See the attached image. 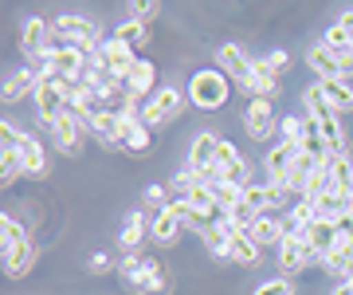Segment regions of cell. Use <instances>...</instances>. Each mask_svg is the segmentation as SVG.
<instances>
[{"label": "cell", "instance_id": "obj_3", "mask_svg": "<svg viewBox=\"0 0 353 295\" xmlns=\"http://www.w3.org/2000/svg\"><path fill=\"white\" fill-rule=\"evenodd\" d=\"M189 229V201H169L161 213H153L150 220V236L157 244H173L181 232Z\"/></svg>", "mask_w": 353, "mask_h": 295}, {"label": "cell", "instance_id": "obj_42", "mask_svg": "<svg viewBox=\"0 0 353 295\" xmlns=\"http://www.w3.org/2000/svg\"><path fill=\"white\" fill-rule=\"evenodd\" d=\"M263 59H267V67H271V71H275L279 79H283V75L290 71V55H287V52H271V55H263Z\"/></svg>", "mask_w": 353, "mask_h": 295}, {"label": "cell", "instance_id": "obj_4", "mask_svg": "<svg viewBox=\"0 0 353 295\" xmlns=\"http://www.w3.org/2000/svg\"><path fill=\"white\" fill-rule=\"evenodd\" d=\"M181 106H185V95H181L176 87H161L150 103H141V122L153 130V126H161V122H169V118L181 115Z\"/></svg>", "mask_w": 353, "mask_h": 295}, {"label": "cell", "instance_id": "obj_13", "mask_svg": "<svg viewBox=\"0 0 353 295\" xmlns=\"http://www.w3.org/2000/svg\"><path fill=\"white\" fill-rule=\"evenodd\" d=\"M306 264H314V252L306 248L303 236H287L279 244V268H283V276H299Z\"/></svg>", "mask_w": 353, "mask_h": 295}, {"label": "cell", "instance_id": "obj_35", "mask_svg": "<svg viewBox=\"0 0 353 295\" xmlns=\"http://www.w3.org/2000/svg\"><path fill=\"white\" fill-rule=\"evenodd\" d=\"M20 173H24V158H20V150H16V146H4V150H0V178H4V185H12Z\"/></svg>", "mask_w": 353, "mask_h": 295}, {"label": "cell", "instance_id": "obj_47", "mask_svg": "<svg viewBox=\"0 0 353 295\" xmlns=\"http://www.w3.org/2000/svg\"><path fill=\"white\" fill-rule=\"evenodd\" d=\"M338 24H345V32H350V36H353V8H350V12H345V16H341Z\"/></svg>", "mask_w": 353, "mask_h": 295}, {"label": "cell", "instance_id": "obj_20", "mask_svg": "<svg viewBox=\"0 0 353 295\" xmlns=\"http://www.w3.org/2000/svg\"><path fill=\"white\" fill-rule=\"evenodd\" d=\"M16 150H20V158H24V173H32V178H43V173H48V154H43L39 138H32V134H20Z\"/></svg>", "mask_w": 353, "mask_h": 295}, {"label": "cell", "instance_id": "obj_38", "mask_svg": "<svg viewBox=\"0 0 353 295\" xmlns=\"http://www.w3.org/2000/svg\"><path fill=\"white\" fill-rule=\"evenodd\" d=\"M141 272H145V260L134 256V252H126V256L118 260V276H122V280H126L130 287H134V283L141 280Z\"/></svg>", "mask_w": 353, "mask_h": 295}, {"label": "cell", "instance_id": "obj_41", "mask_svg": "<svg viewBox=\"0 0 353 295\" xmlns=\"http://www.w3.org/2000/svg\"><path fill=\"white\" fill-rule=\"evenodd\" d=\"M145 205L161 213V209L169 205V189H165V185H150V189H145Z\"/></svg>", "mask_w": 353, "mask_h": 295}, {"label": "cell", "instance_id": "obj_7", "mask_svg": "<svg viewBox=\"0 0 353 295\" xmlns=\"http://www.w3.org/2000/svg\"><path fill=\"white\" fill-rule=\"evenodd\" d=\"M243 130H248V138H255V142H267L275 134L279 118H275L271 99H252V103H248V111H243Z\"/></svg>", "mask_w": 353, "mask_h": 295}, {"label": "cell", "instance_id": "obj_33", "mask_svg": "<svg viewBox=\"0 0 353 295\" xmlns=\"http://www.w3.org/2000/svg\"><path fill=\"white\" fill-rule=\"evenodd\" d=\"M114 36L138 52V48H145V44H150V24H141V20H126V24H118V32H114Z\"/></svg>", "mask_w": 353, "mask_h": 295}, {"label": "cell", "instance_id": "obj_10", "mask_svg": "<svg viewBox=\"0 0 353 295\" xmlns=\"http://www.w3.org/2000/svg\"><path fill=\"white\" fill-rule=\"evenodd\" d=\"M55 24H48V20H39V16H32L24 24V32H20V52L28 55V59H36V55H43L55 44Z\"/></svg>", "mask_w": 353, "mask_h": 295}, {"label": "cell", "instance_id": "obj_43", "mask_svg": "<svg viewBox=\"0 0 353 295\" xmlns=\"http://www.w3.org/2000/svg\"><path fill=\"white\" fill-rule=\"evenodd\" d=\"M255 295H290V280H267L263 287H255Z\"/></svg>", "mask_w": 353, "mask_h": 295}, {"label": "cell", "instance_id": "obj_16", "mask_svg": "<svg viewBox=\"0 0 353 295\" xmlns=\"http://www.w3.org/2000/svg\"><path fill=\"white\" fill-rule=\"evenodd\" d=\"M126 95H130V99H145V103H150L153 95H157V71H153L150 59H138V67L130 71Z\"/></svg>", "mask_w": 353, "mask_h": 295}, {"label": "cell", "instance_id": "obj_23", "mask_svg": "<svg viewBox=\"0 0 353 295\" xmlns=\"http://www.w3.org/2000/svg\"><path fill=\"white\" fill-rule=\"evenodd\" d=\"M36 244L28 240V244H20V248H12V252H4V272L12 276V280H20V276H28V272L36 268Z\"/></svg>", "mask_w": 353, "mask_h": 295}, {"label": "cell", "instance_id": "obj_15", "mask_svg": "<svg viewBox=\"0 0 353 295\" xmlns=\"http://www.w3.org/2000/svg\"><path fill=\"white\" fill-rule=\"evenodd\" d=\"M299 146H290V142H279V146H271L263 158V169H267V178L271 181H287L290 178V169H294V162H299Z\"/></svg>", "mask_w": 353, "mask_h": 295}, {"label": "cell", "instance_id": "obj_17", "mask_svg": "<svg viewBox=\"0 0 353 295\" xmlns=\"http://www.w3.org/2000/svg\"><path fill=\"white\" fill-rule=\"evenodd\" d=\"M306 64H310V71L318 75V83L322 79H345V71H341V55L330 52V48H310V55H306Z\"/></svg>", "mask_w": 353, "mask_h": 295}, {"label": "cell", "instance_id": "obj_46", "mask_svg": "<svg viewBox=\"0 0 353 295\" xmlns=\"http://www.w3.org/2000/svg\"><path fill=\"white\" fill-rule=\"evenodd\" d=\"M334 295H353V287H350V280H341L338 287H334Z\"/></svg>", "mask_w": 353, "mask_h": 295}, {"label": "cell", "instance_id": "obj_28", "mask_svg": "<svg viewBox=\"0 0 353 295\" xmlns=\"http://www.w3.org/2000/svg\"><path fill=\"white\" fill-rule=\"evenodd\" d=\"M314 122H318V130H322V138H326V150H330V154H345V134H341L338 115L330 111V115L314 118Z\"/></svg>", "mask_w": 353, "mask_h": 295}, {"label": "cell", "instance_id": "obj_14", "mask_svg": "<svg viewBox=\"0 0 353 295\" xmlns=\"http://www.w3.org/2000/svg\"><path fill=\"white\" fill-rule=\"evenodd\" d=\"M102 59H106V67H110V71L122 79V83H126L130 71L138 67V55H134V48H130V44H122L118 36H110L106 44H102Z\"/></svg>", "mask_w": 353, "mask_h": 295}, {"label": "cell", "instance_id": "obj_18", "mask_svg": "<svg viewBox=\"0 0 353 295\" xmlns=\"http://www.w3.org/2000/svg\"><path fill=\"white\" fill-rule=\"evenodd\" d=\"M36 87H39V79H36V71L32 67H20V71H12V75L4 79V103H20V99H28V95H36Z\"/></svg>", "mask_w": 353, "mask_h": 295}, {"label": "cell", "instance_id": "obj_5", "mask_svg": "<svg viewBox=\"0 0 353 295\" xmlns=\"http://www.w3.org/2000/svg\"><path fill=\"white\" fill-rule=\"evenodd\" d=\"M63 79L59 75H43L39 79V87H36V111L43 122H55V118H63L67 115V99H63V87H59Z\"/></svg>", "mask_w": 353, "mask_h": 295}, {"label": "cell", "instance_id": "obj_9", "mask_svg": "<svg viewBox=\"0 0 353 295\" xmlns=\"http://www.w3.org/2000/svg\"><path fill=\"white\" fill-rule=\"evenodd\" d=\"M240 91L248 95V99H271V95H279V75L267 67L263 55H259V59H252V75L240 83Z\"/></svg>", "mask_w": 353, "mask_h": 295}, {"label": "cell", "instance_id": "obj_12", "mask_svg": "<svg viewBox=\"0 0 353 295\" xmlns=\"http://www.w3.org/2000/svg\"><path fill=\"white\" fill-rule=\"evenodd\" d=\"M216 154H220V138H216L212 130H204L192 138V150H189V166L204 178H212L216 173Z\"/></svg>", "mask_w": 353, "mask_h": 295}, {"label": "cell", "instance_id": "obj_34", "mask_svg": "<svg viewBox=\"0 0 353 295\" xmlns=\"http://www.w3.org/2000/svg\"><path fill=\"white\" fill-rule=\"evenodd\" d=\"M0 240H4V252H12V248L28 244V229L16 217H0Z\"/></svg>", "mask_w": 353, "mask_h": 295}, {"label": "cell", "instance_id": "obj_26", "mask_svg": "<svg viewBox=\"0 0 353 295\" xmlns=\"http://www.w3.org/2000/svg\"><path fill=\"white\" fill-rule=\"evenodd\" d=\"M299 150H303L306 158H314V162H326L330 150H326V138H322V130H318V122L310 115H306V126H303V138H299Z\"/></svg>", "mask_w": 353, "mask_h": 295}, {"label": "cell", "instance_id": "obj_45", "mask_svg": "<svg viewBox=\"0 0 353 295\" xmlns=\"http://www.w3.org/2000/svg\"><path fill=\"white\" fill-rule=\"evenodd\" d=\"M341 71H345V79L353 75V48H350V52H345V55H341Z\"/></svg>", "mask_w": 353, "mask_h": 295}, {"label": "cell", "instance_id": "obj_11", "mask_svg": "<svg viewBox=\"0 0 353 295\" xmlns=\"http://www.w3.org/2000/svg\"><path fill=\"white\" fill-rule=\"evenodd\" d=\"M216 64H220V71H224L236 87L252 75V55H243L240 44H220V48H216Z\"/></svg>", "mask_w": 353, "mask_h": 295}, {"label": "cell", "instance_id": "obj_6", "mask_svg": "<svg viewBox=\"0 0 353 295\" xmlns=\"http://www.w3.org/2000/svg\"><path fill=\"white\" fill-rule=\"evenodd\" d=\"M212 178L232 181V185L248 189V185H252V166L240 158V150H236L232 142H220V154H216V173H212Z\"/></svg>", "mask_w": 353, "mask_h": 295}, {"label": "cell", "instance_id": "obj_1", "mask_svg": "<svg viewBox=\"0 0 353 295\" xmlns=\"http://www.w3.org/2000/svg\"><path fill=\"white\" fill-rule=\"evenodd\" d=\"M228 95H232V79L220 67H204L189 83V103L201 106V111H220L228 103Z\"/></svg>", "mask_w": 353, "mask_h": 295}, {"label": "cell", "instance_id": "obj_8", "mask_svg": "<svg viewBox=\"0 0 353 295\" xmlns=\"http://www.w3.org/2000/svg\"><path fill=\"white\" fill-rule=\"evenodd\" d=\"M303 240H306V248L314 252V260L322 264V256H330V252L338 248L341 236H338V225H334V220H310L303 229Z\"/></svg>", "mask_w": 353, "mask_h": 295}, {"label": "cell", "instance_id": "obj_44", "mask_svg": "<svg viewBox=\"0 0 353 295\" xmlns=\"http://www.w3.org/2000/svg\"><path fill=\"white\" fill-rule=\"evenodd\" d=\"M87 268H90V272H106V268H110V256H102V252H94Z\"/></svg>", "mask_w": 353, "mask_h": 295}, {"label": "cell", "instance_id": "obj_29", "mask_svg": "<svg viewBox=\"0 0 353 295\" xmlns=\"http://www.w3.org/2000/svg\"><path fill=\"white\" fill-rule=\"evenodd\" d=\"M232 260L236 264H248V268L259 264V244L252 240V232H236L232 236Z\"/></svg>", "mask_w": 353, "mask_h": 295}, {"label": "cell", "instance_id": "obj_30", "mask_svg": "<svg viewBox=\"0 0 353 295\" xmlns=\"http://www.w3.org/2000/svg\"><path fill=\"white\" fill-rule=\"evenodd\" d=\"M243 205L248 209H255V213H259V217H263V213H271V181H252V185H248V189H243Z\"/></svg>", "mask_w": 353, "mask_h": 295}, {"label": "cell", "instance_id": "obj_21", "mask_svg": "<svg viewBox=\"0 0 353 295\" xmlns=\"http://www.w3.org/2000/svg\"><path fill=\"white\" fill-rule=\"evenodd\" d=\"M90 138H99L102 146H110V150H122V138H118V115H114V106H102L99 115H94Z\"/></svg>", "mask_w": 353, "mask_h": 295}, {"label": "cell", "instance_id": "obj_25", "mask_svg": "<svg viewBox=\"0 0 353 295\" xmlns=\"http://www.w3.org/2000/svg\"><path fill=\"white\" fill-rule=\"evenodd\" d=\"M322 87V95H326V103L334 106V111H353V87H350V79H322L318 83Z\"/></svg>", "mask_w": 353, "mask_h": 295}, {"label": "cell", "instance_id": "obj_48", "mask_svg": "<svg viewBox=\"0 0 353 295\" xmlns=\"http://www.w3.org/2000/svg\"><path fill=\"white\" fill-rule=\"evenodd\" d=\"M350 287H353V276H350Z\"/></svg>", "mask_w": 353, "mask_h": 295}, {"label": "cell", "instance_id": "obj_31", "mask_svg": "<svg viewBox=\"0 0 353 295\" xmlns=\"http://www.w3.org/2000/svg\"><path fill=\"white\" fill-rule=\"evenodd\" d=\"M141 236H145V213H130V220L122 225V232H118L122 252H134V248L141 244Z\"/></svg>", "mask_w": 353, "mask_h": 295}, {"label": "cell", "instance_id": "obj_37", "mask_svg": "<svg viewBox=\"0 0 353 295\" xmlns=\"http://www.w3.org/2000/svg\"><path fill=\"white\" fill-rule=\"evenodd\" d=\"M303 103H306V111H310V118H322V115H330V111H334V106L326 103V95H322V87H306L303 91ZM334 115H338V111H334Z\"/></svg>", "mask_w": 353, "mask_h": 295}, {"label": "cell", "instance_id": "obj_27", "mask_svg": "<svg viewBox=\"0 0 353 295\" xmlns=\"http://www.w3.org/2000/svg\"><path fill=\"white\" fill-rule=\"evenodd\" d=\"M252 240L263 248V244H283L287 240V229H283V220H275L271 213H263V217L252 225Z\"/></svg>", "mask_w": 353, "mask_h": 295}, {"label": "cell", "instance_id": "obj_24", "mask_svg": "<svg viewBox=\"0 0 353 295\" xmlns=\"http://www.w3.org/2000/svg\"><path fill=\"white\" fill-rule=\"evenodd\" d=\"M134 292L138 295H169V276L157 260H145V272H141V280L134 283Z\"/></svg>", "mask_w": 353, "mask_h": 295}, {"label": "cell", "instance_id": "obj_40", "mask_svg": "<svg viewBox=\"0 0 353 295\" xmlns=\"http://www.w3.org/2000/svg\"><path fill=\"white\" fill-rule=\"evenodd\" d=\"M157 12H161V8H157L153 0H134V4H130V20H141V24H145V20H153Z\"/></svg>", "mask_w": 353, "mask_h": 295}, {"label": "cell", "instance_id": "obj_2", "mask_svg": "<svg viewBox=\"0 0 353 295\" xmlns=\"http://www.w3.org/2000/svg\"><path fill=\"white\" fill-rule=\"evenodd\" d=\"M55 36H59V44H67V48H75L83 55L102 52V44H106L99 24H90L87 16H75V12H63L55 20Z\"/></svg>", "mask_w": 353, "mask_h": 295}, {"label": "cell", "instance_id": "obj_22", "mask_svg": "<svg viewBox=\"0 0 353 295\" xmlns=\"http://www.w3.org/2000/svg\"><path fill=\"white\" fill-rule=\"evenodd\" d=\"M330 185H334L338 197L353 201V166L345 154H330Z\"/></svg>", "mask_w": 353, "mask_h": 295}, {"label": "cell", "instance_id": "obj_39", "mask_svg": "<svg viewBox=\"0 0 353 295\" xmlns=\"http://www.w3.org/2000/svg\"><path fill=\"white\" fill-rule=\"evenodd\" d=\"M303 126H306V118H299V115H283L279 118V134H283V142H290V146H299Z\"/></svg>", "mask_w": 353, "mask_h": 295}, {"label": "cell", "instance_id": "obj_19", "mask_svg": "<svg viewBox=\"0 0 353 295\" xmlns=\"http://www.w3.org/2000/svg\"><path fill=\"white\" fill-rule=\"evenodd\" d=\"M51 134H55V142H59V150H63V154H79L87 130L79 126L71 115H63V118H55V122H51Z\"/></svg>", "mask_w": 353, "mask_h": 295}, {"label": "cell", "instance_id": "obj_32", "mask_svg": "<svg viewBox=\"0 0 353 295\" xmlns=\"http://www.w3.org/2000/svg\"><path fill=\"white\" fill-rule=\"evenodd\" d=\"M322 268H326L330 276H353V248H345V244L338 240V248H334L330 256H322Z\"/></svg>", "mask_w": 353, "mask_h": 295}, {"label": "cell", "instance_id": "obj_36", "mask_svg": "<svg viewBox=\"0 0 353 295\" xmlns=\"http://www.w3.org/2000/svg\"><path fill=\"white\" fill-rule=\"evenodd\" d=\"M322 48H330V52L345 55V52L353 48V36L345 32V24H330V28H326V36H322Z\"/></svg>", "mask_w": 353, "mask_h": 295}]
</instances>
